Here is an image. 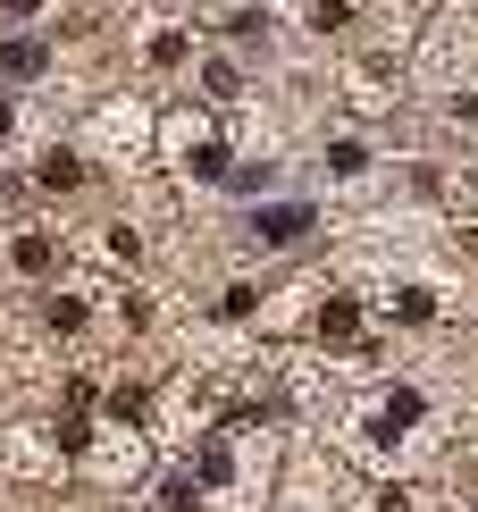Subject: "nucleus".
Here are the masks:
<instances>
[]
</instances>
